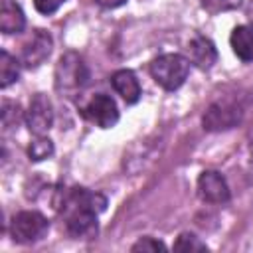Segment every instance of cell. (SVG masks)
<instances>
[{
  "instance_id": "6da1fadb",
  "label": "cell",
  "mask_w": 253,
  "mask_h": 253,
  "mask_svg": "<svg viewBox=\"0 0 253 253\" xmlns=\"http://www.w3.org/2000/svg\"><path fill=\"white\" fill-rule=\"evenodd\" d=\"M67 233L75 239L93 237L97 233V215L107 208L105 196L85 188H73L61 202Z\"/></svg>"
},
{
  "instance_id": "7a4b0ae2",
  "label": "cell",
  "mask_w": 253,
  "mask_h": 253,
  "mask_svg": "<svg viewBox=\"0 0 253 253\" xmlns=\"http://www.w3.org/2000/svg\"><path fill=\"white\" fill-rule=\"evenodd\" d=\"M188 73H190V59L180 53H164L152 59L150 63L152 79L166 91H174L182 87Z\"/></svg>"
},
{
  "instance_id": "3957f363",
  "label": "cell",
  "mask_w": 253,
  "mask_h": 253,
  "mask_svg": "<svg viewBox=\"0 0 253 253\" xmlns=\"http://www.w3.org/2000/svg\"><path fill=\"white\" fill-rule=\"evenodd\" d=\"M243 115H245V105L241 103V97L217 99L208 107L204 115V128L211 132L233 128L235 125L241 123Z\"/></svg>"
},
{
  "instance_id": "277c9868",
  "label": "cell",
  "mask_w": 253,
  "mask_h": 253,
  "mask_svg": "<svg viewBox=\"0 0 253 253\" xmlns=\"http://www.w3.org/2000/svg\"><path fill=\"white\" fill-rule=\"evenodd\" d=\"M89 81V71L81 55L75 51H67L61 55L55 67V89L59 93H77Z\"/></svg>"
},
{
  "instance_id": "5b68a950",
  "label": "cell",
  "mask_w": 253,
  "mask_h": 253,
  "mask_svg": "<svg viewBox=\"0 0 253 253\" xmlns=\"http://www.w3.org/2000/svg\"><path fill=\"white\" fill-rule=\"evenodd\" d=\"M49 229V221L43 213L26 210L12 217L10 221V235L18 243H34L40 241Z\"/></svg>"
},
{
  "instance_id": "8992f818",
  "label": "cell",
  "mask_w": 253,
  "mask_h": 253,
  "mask_svg": "<svg viewBox=\"0 0 253 253\" xmlns=\"http://www.w3.org/2000/svg\"><path fill=\"white\" fill-rule=\"evenodd\" d=\"M83 117L99 128H111L119 121V109L115 99H111L105 93H97L85 103Z\"/></svg>"
},
{
  "instance_id": "52a82bcc",
  "label": "cell",
  "mask_w": 253,
  "mask_h": 253,
  "mask_svg": "<svg viewBox=\"0 0 253 253\" xmlns=\"http://www.w3.org/2000/svg\"><path fill=\"white\" fill-rule=\"evenodd\" d=\"M26 125L30 128L32 134L36 136H43L51 125H53V107L51 101L47 99V95L43 93H36L30 101V107L26 111Z\"/></svg>"
},
{
  "instance_id": "ba28073f",
  "label": "cell",
  "mask_w": 253,
  "mask_h": 253,
  "mask_svg": "<svg viewBox=\"0 0 253 253\" xmlns=\"http://www.w3.org/2000/svg\"><path fill=\"white\" fill-rule=\"evenodd\" d=\"M49 53H51V36L45 30H34L30 40L22 45L20 61H22V65L34 69V67L42 65L49 57Z\"/></svg>"
},
{
  "instance_id": "9c48e42d",
  "label": "cell",
  "mask_w": 253,
  "mask_h": 253,
  "mask_svg": "<svg viewBox=\"0 0 253 253\" xmlns=\"http://www.w3.org/2000/svg\"><path fill=\"white\" fill-rule=\"evenodd\" d=\"M198 196L208 204H225L229 200V186L215 170H206L198 178Z\"/></svg>"
},
{
  "instance_id": "30bf717a",
  "label": "cell",
  "mask_w": 253,
  "mask_h": 253,
  "mask_svg": "<svg viewBox=\"0 0 253 253\" xmlns=\"http://www.w3.org/2000/svg\"><path fill=\"white\" fill-rule=\"evenodd\" d=\"M188 55H190V61L200 69H210L217 61L215 45L211 43V40H208L204 36H196L188 43Z\"/></svg>"
},
{
  "instance_id": "8fae6325",
  "label": "cell",
  "mask_w": 253,
  "mask_h": 253,
  "mask_svg": "<svg viewBox=\"0 0 253 253\" xmlns=\"http://www.w3.org/2000/svg\"><path fill=\"white\" fill-rule=\"evenodd\" d=\"M111 85L130 105L140 99V83H138L136 75L130 69H119V71H115L113 77H111Z\"/></svg>"
},
{
  "instance_id": "7c38bea8",
  "label": "cell",
  "mask_w": 253,
  "mask_h": 253,
  "mask_svg": "<svg viewBox=\"0 0 253 253\" xmlns=\"http://www.w3.org/2000/svg\"><path fill=\"white\" fill-rule=\"evenodd\" d=\"M26 28V16L22 8L12 0H2L0 8V30L4 34H18Z\"/></svg>"
},
{
  "instance_id": "4fadbf2b",
  "label": "cell",
  "mask_w": 253,
  "mask_h": 253,
  "mask_svg": "<svg viewBox=\"0 0 253 253\" xmlns=\"http://www.w3.org/2000/svg\"><path fill=\"white\" fill-rule=\"evenodd\" d=\"M229 43L241 61H253V26H237L231 32Z\"/></svg>"
},
{
  "instance_id": "5bb4252c",
  "label": "cell",
  "mask_w": 253,
  "mask_h": 253,
  "mask_svg": "<svg viewBox=\"0 0 253 253\" xmlns=\"http://www.w3.org/2000/svg\"><path fill=\"white\" fill-rule=\"evenodd\" d=\"M20 77V61L10 55L6 49L0 51V85L2 89L10 87Z\"/></svg>"
},
{
  "instance_id": "9a60e30c",
  "label": "cell",
  "mask_w": 253,
  "mask_h": 253,
  "mask_svg": "<svg viewBox=\"0 0 253 253\" xmlns=\"http://www.w3.org/2000/svg\"><path fill=\"white\" fill-rule=\"evenodd\" d=\"M28 152H30V158L36 160V162H38V160H45V158H49V156L53 154V144H51L49 138L38 136V138L30 144Z\"/></svg>"
},
{
  "instance_id": "2e32d148",
  "label": "cell",
  "mask_w": 253,
  "mask_h": 253,
  "mask_svg": "<svg viewBox=\"0 0 253 253\" xmlns=\"http://www.w3.org/2000/svg\"><path fill=\"white\" fill-rule=\"evenodd\" d=\"M174 249H176V251H206L208 245H206L198 235L186 231V233H180V235H178V239H176V243H174Z\"/></svg>"
},
{
  "instance_id": "e0dca14e",
  "label": "cell",
  "mask_w": 253,
  "mask_h": 253,
  "mask_svg": "<svg viewBox=\"0 0 253 253\" xmlns=\"http://www.w3.org/2000/svg\"><path fill=\"white\" fill-rule=\"evenodd\" d=\"M18 123H20V107L12 101H4L2 103V126H4V130L18 126Z\"/></svg>"
},
{
  "instance_id": "ac0fdd59",
  "label": "cell",
  "mask_w": 253,
  "mask_h": 253,
  "mask_svg": "<svg viewBox=\"0 0 253 253\" xmlns=\"http://www.w3.org/2000/svg\"><path fill=\"white\" fill-rule=\"evenodd\" d=\"M241 2L243 0H202V6L210 14H219V12H227V10L239 8Z\"/></svg>"
},
{
  "instance_id": "d6986e66",
  "label": "cell",
  "mask_w": 253,
  "mask_h": 253,
  "mask_svg": "<svg viewBox=\"0 0 253 253\" xmlns=\"http://www.w3.org/2000/svg\"><path fill=\"white\" fill-rule=\"evenodd\" d=\"M168 247L162 243V241H158V239H154V237H140L134 245H132V251H166Z\"/></svg>"
},
{
  "instance_id": "ffe728a7",
  "label": "cell",
  "mask_w": 253,
  "mask_h": 253,
  "mask_svg": "<svg viewBox=\"0 0 253 253\" xmlns=\"http://www.w3.org/2000/svg\"><path fill=\"white\" fill-rule=\"evenodd\" d=\"M65 2H67V0H34V6H36V10H38L40 14L49 16V14L57 12L59 6L65 4Z\"/></svg>"
},
{
  "instance_id": "44dd1931",
  "label": "cell",
  "mask_w": 253,
  "mask_h": 253,
  "mask_svg": "<svg viewBox=\"0 0 253 253\" xmlns=\"http://www.w3.org/2000/svg\"><path fill=\"white\" fill-rule=\"evenodd\" d=\"M101 6H105V8H119V6H123L126 0H97Z\"/></svg>"
},
{
  "instance_id": "7402d4cb",
  "label": "cell",
  "mask_w": 253,
  "mask_h": 253,
  "mask_svg": "<svg viewBox=\"0 0 253 253\" xmlns=\"http://www.w3.org/2000/svg\"><path fill=\"white\" fill-rule=\"evenodd\" d=\"M247 16L251 18V22H253V2L249 4V8H247Z\"/></svg>"
},
{
  "instance_id": "603a6c76",
  "label": "cell",
  "mask_w": 253,
  "mask_h": 253,
  "mask_svg": "<svg viewBox=\"0 0 253 253\" xmlns=\"http://www.w3.org/2000/svg\"><path fill=\"white\" fill-rule=\"evenodd\" d=\"M249 154H251V166H253V136H251V144H249Z\"/></svg>"
}]
</instances>
